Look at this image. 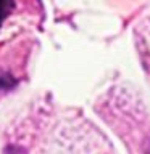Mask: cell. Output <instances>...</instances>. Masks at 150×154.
Segmentation results:
<instances>
[{"label": "cell", "mask_w": 150, "mask_h": 154, "mask_svg": "<svg viewBox=\"0 0 150 154\" xmlns=\"http://www.w3.org/2000/svg\"><path fill=\"white\" fill-rule=\"evenodd\" d=\"M13 10V0H0V26H2L3 19L10 14Z\"/></svg>", "instance_id": "obj_1"}]
</instances>
